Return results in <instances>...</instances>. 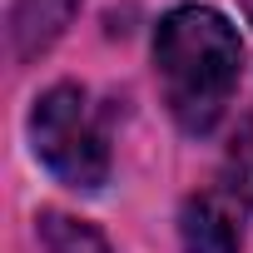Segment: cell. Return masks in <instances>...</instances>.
I'll list each match as a JSON object with an SVG mask.
<instances>
[{
	"label": "cell",
	"mask_w": 253,
	"mask_h": 253,
	"mask_svg": "<svg viewBox=\"0 0 253 253\" xmlns=\"http://www.w3.org/2000/svg\"><path fill=\"white\" fill-rule=\"evenodd\" d=\"M154 70L179 129L209 134L243 80V40L209 5H179L159 20Z\"/></svg>",
	"instance_id": "cell-1"
},
{
	"label": "cell",
	"mask_w": 253,
	"mask_h": 253,
	"mask_svg": "<svg viewBox=\"0 0 253 253\" xmlns=\"http://www.w3.org/2000/svg\"><path fill=\"white\" fill-rule=\"evenodd\" d=\"M35 159L70 189H99L109 179V144L80 84H55L30 109Z\"/></svg>",
	"instance_id": "cell-2"
},
{
	"label": "cell",
	"mask_w": 253,
	"mask_h": 253,
	"mask_svg": "<svg viewBox=\"0 0 253 253\" xmlns=\"http://www.w3.org/2000/svg\"><path fill=\"white\" fill-rule=\"evenodd\" d=\"M179 238H184V253H238L243 223L218 194H194L179 213Z\"/></svg>",
	"instance_id": "cell-3"
},
{
	"label": "cell",
	"mask_w": 253,
	"mask_h": 253,
	"mask_svg": "<svg viewBox=\"0 0 253 253\" xmlns=\"http://www.w3.org/2000/svg\"><path fill=\"white\" fill-rule=\"evenodd\" d=\"M75 10H80V0H10V50H15V60L45 55L65 35Z\"/></svg>",
	"instance_id": "cell-4"
},
{
	"label": "cell",
	"mask_w": 253,
	"mask_h": 253,
	"mask_svg": "<svg viewBox=\"0 0 253 253\" xmlns=\"http://www.w3.org/2000/svg\"><path fill=\"white\" fill-rule=\"evenodd\" d=\"M35 233H40V248L45 253H109V243H104V233L94 223L70 218L60 209H45L35 218Z\"/></svg>",
	"instance_id": "cell-5"
},
{
	"label": "cell",
	"mask_w": 253,
	"mask_h": 253,
	"mask_svg": "<svg viewBox=\"0 0 253 253\" xmlns=\"http://www.w3.org/2000/svg\"><path fill=\"white\" fill-rule=\"evenodd\" d=\"M243 10H248V25H253V0H243Z\"/></svg>",
	"instance_id": "cell-6"
}]
</instances>
